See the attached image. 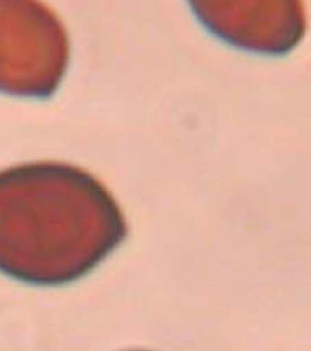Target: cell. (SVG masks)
<instances>
[{
    "label": "cell",
    "instance_id": "obj_3",
    "mask_svg": "<svg viewBox=\"0 0 311 351\" xmlns=\"http://www.w3.org/2000/svg\"><path fill=\"white\" fill-rule=\"evenodd\" d=\"M211 34L237 48L284 55L305 34L301 0H190Z\"/></svg>",
    "mask_w": 311,
    "mask_h": 351
},
{
    "label": "cell",
    "instance_id": "obj_1",
    "mask_svg": "<svg viewBox=\"0 0 311 351\" xmlns=\"http://www.w3.org/2000/svg\"><path fill=\"white\" fill-rule=\"evenodd\" d=\"M112 195L66 163L0 171V272L38 285L79 279L125 238Z\"/></svg>",
    "mask_w": 311,
    "mask_h": 351
},
{
    "label": "cell",
    "instance_id": "obj_2",
    "mask_svg": "<svg viewBox=\"0 0 311 351\" xmlns=\"http://www.w3.org/2000/svg\"><path fill=\"white\" fill-rule=\"evenodd\" d=\"M68 36L38 0H0V91L45 97L68 66Z\"/></svg>",
    "mask_w": 311,
    "mask_h": 351
}]
</instances>
